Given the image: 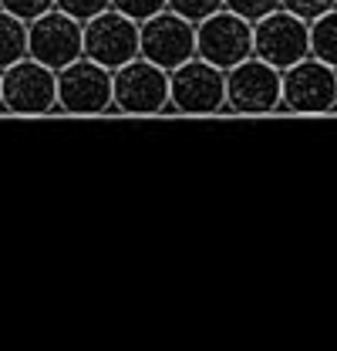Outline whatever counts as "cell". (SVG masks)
Segmentation results:
<instances>
[{
	"instance_id": "cell-4",
	"label": "cell",
	"mask_w": 337,
	"mask_h": 351,
	"mask_svg": "<svg viewBox=\"0 0 337 351\" xmlns=\"http://www.w3.org/2000/svg\"><path fill=\"white\" fill-rule=\"evenodd\" d=\"M0 108L7 115H51L58 112V71L24 58L0 71Z\"/></svg>"
},
{
	"instance_id": "cell-12",
	"label": "cell",
	"mask_w": 337,
	"mask_h": 351,
	"mask_svg": "<svg viewBox=\"0 0 337 351\" xmlns=\"http://www.w3.org/2000/svg\"><path fill=\"white\" fill-rule=\"evenodd\" d=\"M27 58V21L0 10V71Z\"/></svg>"
},
{
	"instance_id": "cell-14",
	"label": "cell",
	"mask_w": 337,
	"mask_h": 351,
	"mask_svg": "<svg viewBox=\"0 0 337 351\" xmlns=\"http://www.w3.org/2000/svg\"><path fill=\"white\" fill-rule=\"evenodd\" d=\"M223 7H226V0H168V10H175L179 17H186V21H192V24L212 17V14L223 10Z\"/></svg>"
},
{
	"instance_id": "cell-2",
	"label": "cell",
	"mask_w": 337,
	"mask_h": 351,
	"mask_svg": "<svg viewBox=\"0 0 337 351\" xmlns=\"http://www.w3.org/2000/svg\"><path fill=\"white\" fill-rule=\"evenodd\" d=\"M168 112L216 115L226 112V71L203 58H189L168 71Z\"/></svg>"
},
{
	"instance_id": "cell-7",
	"label": "cell",
	"mask_w": 337,
	"mask_h": 351,
	"mask_svg": "<svg viewBox=\"0 0 337 351\" xmlns=\"http://www.w3.org/2000/svg\"><path fill=\"white\" fill-rule=\"evenodd\" d=\"M196 58L229 71L240 61L253 58V24L233 10H216L196 24Z\"/></svg>"
},
{
	"instance_id": "cell-19",
	"label": "cell",
	"mask_w": 337,
	"mask_h": 351,
	"mask_svg": "<svg viewBox=\"0 0 337 351\" xmlns=\"http://www.w3.org/2000/svg\"><path fill=\"white\" fill-rule=\"evenodd\" d=\"M280 7L290 10V14H297V17H303V21H314V17L334 10L337 0H280Z\"/></svg>"
},
{
	"instance_id": "cell-17",
	"label": "cell",
	"mask_w": 337,
	"mask_h": 351,
	"mask_svg": "<svg viewBox=\"0 0 337 351\" xmlns=\"http://www.w3.org/2000/svg\"><path fill=\"white\" fill-rule=\"evenodd\" d=\"M54 7L58 10H64V14H71L75 21H91V17H98L101 10H108L112 7V0H54Z\"/></svg>"
},
{
	"instance_id": "cell-10",
	"label": "cell",
	"mask_w": 337,
	"mask_h": 351,
	"mask_svg": "<svg viewBox=\"0 0 337 351\" xmlns=\"http://www.w3.org/2000/svg\"><path fill=\"white\" fill-rule=\"evenodd\" d=\"M138 54L166 71H175L189 58H196V24L179 17L175 10H162L138 24Z\"/></svg>"
},
{
	"instance_id": "cell-13",
	"label": "cell",
	"mask_w": 337,
	"mask_h": 351,
	"mask_svg": "<svg viewBox=\"0 0 337 351\" xmlns=\"http://www.w3.org/2000/svg\"><path fill=\"white\" fill-rule=\"evenodd\" d=\"M310 54L337 68V7L310 21Z\"/></svg>"
},
{
	"instance_id": "cell-15",
	"label": "cell",
	"mask_w": 337,
	"mask_h": 351,
	"mask_svg": "<svg viewBox=\"0 0 337 351\" xmlns=\"http://www.w3.org/2000/svg\"><path fill=\"white\" fill-rule=\"evenodd\" d=\"M112 7H115L118 14H125V17L142 24V21H149V17L168 10V0H112Z\"/></svg>"
},
{
	"instance_id": "cell-16",
	"label": "cell",
	"mask_w": 337,
	"mask_h": 351,
	"mask_svg": "<svg viewBox=\"0 0 337 351\" xmlns=\"http://www.w3.org/2000/svg\"><path fill=\"white\" fill-rule=\"evenodd\" d=\"M0 10H7V14H14V17H21V21L31 24L41 14L54 10V0H0Z\"/></svg>"
},
{
	"instance_id": "cell-11",
	"label": "cell",
	"mask_w": 337,
	"mask_h": 351,
	"mask_svg": "<svg viewBox=\"0 0 337 351\" xmlns=\"http://www.w3.org/2000/svg\"><path fill=\"white\" fill-rule=\"evenodd\" d=\"M84 58L118 71L122 64L138 58V21L118 14L115 7L84 21Z\"/></svg>"
},
{
	"instance_id": "cell-20",
	"label": "cell",
	"mask_w": 337,
	"mask_h": 351,
	"mask_svg": "<svg viewBox=\"0 0 337 351\" xmlns=\"http://www.w3.org/2000/svg\"><path fill=\"white\" fill-rule=\"evenodd\" d=\"M0 112H3V108H0Z\"/></svg>"
},
{
	"instance_id": "cell-9",
	"label": "cell",
	"mask_w": 337,
	"mask_h": 351,
	"mask_svg": "<svg viewBox=\"0 0 337 351\" xmlns=\"http://www.w3.org/2000/svg\"><path fill=\"white\" fill-rule=\"evenodd\" d=\"M118 115H159L168 112V71L142 54L115 71V108Z\"/></svg>"
},
{
	"instance_id": "cell-8",
	"label": "cell",
	"mask_w": 337,
	"mask_h": 351,
	"mask_svg": "<svg viewBox=\"0 0 337 351\" xmlns=\"http://www.w3.org/2000/svg\"><path fill=\"white\" fill-rule=\"evenodd\" d=\"M284 108L297 115H327L337 108V68L303 58L284 68Z\"/></svg>"
},
{
	"instance_id": "cell-6",
	"label": "cell",
	"mask_w": 337,
	"mask_h": 351,
	"mask_svg": "<svg viewBox=\"0 0 337 351\" xmlns=\"http://www.w3.org/2000/svg\"><path fill=\"white\" fill-rule=\"evenodd\" d=\"M27 58L47 64L51 71L68 68L71 61L84 58V24L64 10H47L27 24Z\"/></svg>"
},
{
	"instance_id": "cell-5",
	"label": "cell",
	"mask_w": 337,
	"mask_h": 351,
	"mask_svg": "<svg viewBox=\"0 0 337 351\" xmlns=\"http://www.w3.org/2000/svg\"><path fill=\"white\" fill-rule=\"evenodd\" d=\"M253 54L280 71L310 58V21L277 7L253 24Z\"/></svg>"
},
{
	"instance_id": "cell-3",
	"label": "cell",
	"mask_w": 337,
	"mask_h": 351,
	"mask_svg": "<svg viewBox=\"0 0 337 351\" xmlns=\"http://www.w3.org/2000/svg\"><path fill=\"white\" fill-rule=\"evenodd\" d=\"M284 108V71L263 58H247L226 71V112L270 115Z\"/></svg>"
},
{
	"instance_id": "cell-1",
	"label": "cell",
	"mask_w": 337,
	"mask_h": 351,
	"mask_svg": "<svg viewBox=\"0 0 337 351\" xmlns=\"http://www.w3.org/2000/svg\"><path fill=\"white\" fill-rule=\"evenodd\" d=\"M115 108V71L78 58L58 71V112L61 115H105Z\"/></svg>"
},
{
	"instance_id": "cell-18",
	"label": "cell",
	"mask_w": 337,
	"mask_h": 351,
	"mask_svg": "<svg viewBox=\"0 0 337 351\" xmlns=\"http://www.w3.org/2000/svg\"><path fill=\"white\" fill-rule=\"evenodd\" d=\"M277 7H280V0H226V10L247 17L250 24H256V21L266 17V14H273Z\"/></svg>"
}]
</instances>
